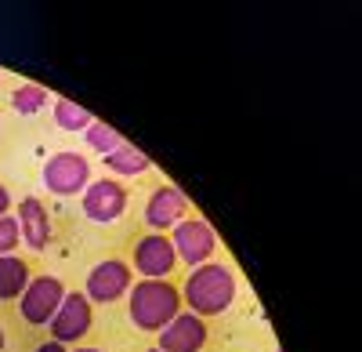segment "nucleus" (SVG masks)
Masks as SVG:
<instances>
[{
	"label": "nucleus",
	"instance_id": "obj_1",
	"mask_svg": "<svg viewBox=\"0 0 362 352\" xmlns=\"http://www.w3.org/2000/svg\"><path fill=\"white\" fill-rule=\"evenodd\" d=\"M177 290H181V305L189 312H196L199 319H210V316H221V312L232 309L239 283H235V273L225 261H206V266L189 269L185 283Z\"/></svg>",
	"mask_w": 362,
	"mask_h": 352
},
{
	"label": "nucleus",
	"instance_id": "obj_2",
	"mask_svg": "<svg viewBox=\"0 0 362 352\" xmlns=\"http://www.w3.org/2000/svg\"><path fill=\"white\" fill-rule=\"evenodd\" d=\"M181 309V290L170 280H138L127 290V316L138 331L160 334Z\"/></svg>",
	"mask_w": 362,
	"mask_h": 352
},
{
	"label": "nucleus",
	"instance_id": "obj_3",
	"mask_svg": "<svg viewBox=\"0 0 362 352\" xmlns=\"http://www.w3.org/2000/svg\"><path fill=\"white\" fill-rule=\"evenodd\" d=\"M66 298V283L44 273V276H33L25 283L22 290V298H18V316H22V324L29 327H47L51 324V316L58 312V305H62Z\"/></svg>",
	"mask_w": 362,
	"mask_h": 352
},
{
	"label": "nucleus",
	"instance_id": "obj_4",
	"mask_svg": "<svg viewBox=\"0 0 362 352\" xmlns=\"http://www.w3.org/2000/svg\"><path fill=\"white\" fill-rule=\"evenodd\" d=\"M177 269V254L167 232H145L131 247V273H138L141 280H170V273Z\"/></svg>",
	"mask_w": 362,
	"mask_h": 352
},
{
	"label": "nucleus",
	"instance_id": "obj_5",
	"mask_svg": "<svg viewBox=\"0 0 362 352\" xmlns=\"http://www.w3.org/2000/svg\"><path fill=\"white\" fill-rule=\"evenodd\" d=\"M170 244H174L177 261H185L189 269L206 266V261L214 258V251H218V237H214V229H210L203 218H192V215L170 229Z\"/></svg>",
	"mask_w": 362,
	"mask_h": 352
},
{
	"label": "nucleus",
	"instance_id": "obj_6",
	"mask_svg": "<svg viewBox=\"0 0 362 352\" xmlns=\"http://www.w3.org/2000/svg\"><path fill=\"white\" fill-rule=\"evenodd\" d=\"M90 327H95V312H90V302L80 290H66L62 305L51 316V341L58 345H80Z\"/></svg>",
	"mask_w": 362,
	"mask_h": 352
},
{
	"label": "nucleus",
	"instance_id": "obj_7",
	"mask_svg": "<svg viewBox=\"0 0 362 352\" xmlns=\"http://www.w3.org/2000/svg\"><path fill=\"white\" fill-rule=\"evenodd\" d=\"M44 186L54 196H80L90 186V164L76 149H62L44 164Z\"/></svg>",
	"mask_w": 362,
	"mask_h": 352
},
{
	"label": "nucleus",
	"instance_id": "obj_8",
	"mask_svg": "<svg viewBox=\"0 0 362 352\" xmlns=\"http://www.w3.org/2000/svg\"><path fill=\"white\" fill-rule=\"evenodd\" d=\"M131 283H134V273H131L127 261H119V258H105V261H98V266L87 273L83 295H87V302L112 305V302H119V298H127Z\"/></svg>",
	"mask_w": 362,
	"mask_h": 352
},
{
	"label": "nucleus",
	"instance_id": "obj_9",
	"mask_svg": "<svg viewBox=\"0 0 362 352\" xmlns=\"http://www.w3.org/2000/svg\"><path fill=\"white\" fill-rule=\"evenodd\" d=\"M80 208H83L87 222H98V225L119 222L127 211V189L112 178H98L80 193Z\"/></svg>",
	"mask_w": 362,
	"mask_h": 352
},
{
	"label": "nucleus",
	"instance_id": "obj_10",
	"mask_svg": "<svg viewBox=\"0 0 362 352\" xmlns=\"http://www.w3.org/2000/svg\"><path fill=\"white\" fill-rule=\"evenodd\" d=\"M206 338H210L206 319H199L189 309H181L170 324L156 334V348L160 352H203Z\"/></svg>",
	"mask_w": 362,
	"mask_h": 352
},
{
	"label": "nucleus",
	"instance_id": "obj_11",
	"mask_svg": "<svg viewBox=\"0 0 362 352\" xmlns=\"http://www.w3.org/2000/svg\"><path fill=\"white\" fill-rule=\"evenodd\" d=\"M189 211H192V208H189V200L181 196V189L160 186V189L148 193V200H145V225L153 229V232H167V229H174L177 222H185Z\"/></svg>",
	"mask_w": 362,
	"mask_h": 352
},
{
	"label": "nucleus",
	"instance_id": "obj_12",
	"mask_svg": "<svg viewBox=\"0 0 362 352\" xmlns=\"http://www.w3.org/2000/svg\"><path fill=\"white\" fill-rule=\"evenodd\" d=\"M15 222H18V232H22V244L29 251H44L47 240H51V215L44 208L40 196H25L15 211Z\"/></svg>",
	"mask_w": 362,
	"mask_h": 352
},
{
	"label": "nucleus",
	"instance_id": "obj_13",
	"mask_svg": "<svg viewBox=\"0 0 362 352\" xmlns=\"http://www.w3.org/2000/svg\"><path fill=\"white\" fill-rule=\"evenodd\" d=\"M29 280H33V273H29L25 258H18V254L0 258V302H18Z\"/></svg>",
	"mask_w": 362,
	"mask_h": 352
},
{
	"label": "nucleus",
	"instance_id": "obj_14",
	"mask_svg": "<svg viewBox=\"0 0 362 352\" xmlns=\"http://www.w3.org/2000/svg\"><path fill=\"white\" fill-rule=\"evenodd\" d=\"M105 160V171L109 174H119V178H134V174H145L148 167V157L138 149V145H131V142H119L116 149L109 153V157H102Z\"/></svg>",
	"mask_w": 362,
	"mask_h": 352
},
{
	"label": "nucleus",
	"instance_id": "obj_15",
	"mask_svg": "<svg viewBox=\"0 0 362 352\" xmlns=\"http://www.w3.org/2000/svg\"><path fill=\"white\" fill-rule=\"evenodd\" d=\"M47 102H51V95H47V87H40V84H18L11 91V109L22 113V116L40 113Z\"/></svg>",
	"mask_w": 362,
	"mask_h": 352
},
{
	"label": "nucleus",
	"instance_id": "obj_16",
	"mask_svg": "<svg viewBox=\"0 0 362 352\" xmlns=\"http://www.w3.org/2000/svg\"><path fill=\"white\" fill-rule=\"evenodd\" d=\"M95 120L87 109H80L76 102L69 98H54V124L62 127V131H87V124Z\"/></svg>",
	"mask_w": 362,
	"mask_h": 352
},
{
	"label": "nucleus",
	"instance_id": "obj_17",
	"mask_svg": "<svg viewBox=\"0 0 362 352\" xmlns=\"http://www.w3.org/2000/svg\"><path fill=\"white\" fill-rule=\"evenodd\" d=\"M83 142H87L95 153L109 157V153L116 149V145L124 142V138H119V131H112L109 124H102V120H90V124H87V131H83Z\"/></svg>",
	"mask_w": 362,
	"mask_h": 352
},
{
	"label": "nucleus",
	"instance_id": "obj_18",
	"mask_svg": "<svg viewBox=\"0 0 362 352\" xmlns=\"http://www.w3.org/2000/svg\"><path fill=\"white\" fill-rule=\"evenodd\" d=\"M18 244H22L18 222H15V215H4V218H0V258H4V254H15Z\"/></svg>",
	"mask_w": 362,
	"mask_h": 352
},
{
	"label": "nucleus",
	"instance_id": "obj_19",
	"mask_svg": "<svg viewBox=\"0 0 362 352\" xmlns=\"http://www.w3.org/2000/svg\"><path fill=\"white\" fill-rule=\"evenodd\" d=\"M11 211V193H8V186L4 182H0V218H4Z\"/></svg>",
	"mask_w": 362,
	"mask_h": 352
},
{
	"label": "nucleus",
	"instance_id": "obj_20",
	"mask_svg": "<svg viewBox=\"0 0 362 352\" xmlns=\"http://www.w3.org/2000/svg\"><path fill=\"white\" fill-rule=\"evenodd\" d=\"M33 352H69V348H66V345H58V341H40Z\"/></svg>",
	"mask_w": 362,
	"mask_h": 352
},
{
	"label": "nucleus",
	"instance_id": "obj_21",
	"mask_svg": "<svg viewBox=\"0 0 362 352\" xmlns=\"http://www.w3.org/2000/svg\"><path fill=\"white\" fill-rule=\"evenodd\" d=\"M73 352H102V348H83V345H80V348H73Z\"/></svg>",
	"mask_w": 362,
	"mask_h": 352
},
{
	"label": "nucleus",
	"instance_id": "obj_22",
	"mask_svg": "<svg viewBox=\"0 0 362 352\" xmlns=\"http://www.w3.org/2000/svg\"><path fill=\"white\" fill-rule=\"evenodd\" d=\"M0 352H4V327H0Z\"/></svg>",
	"mask_w": 362,
	"mask_h": 352
},
{
	"label": "nucleus",
	"instance_id": "obj_23",
	"mask_svg": "<svg viewBox=\"0 0 362 352\" xmlns=\"http://www.w3.org/2000/svg\"><path fill=\"white\" fill-rule=\"evenodd\" d=\"M145 352H160V348H145Z\"/></svg>",
	"mask_w": 362,
	"mask_h": 352
}]
</instances>
